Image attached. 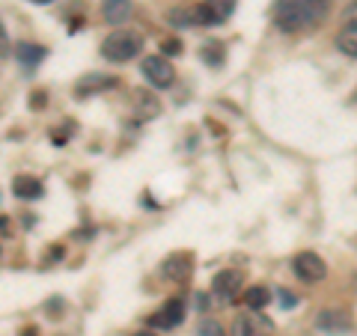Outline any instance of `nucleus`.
Segmentation results:
<instances>
[{
	"label": "nucleus",
	"instance_id": "1",
	"mask_svg": "<svg viewBox=\"0 0 357 336\" xmlns=\"http://www.w3.org/2000/svg\"><path fill=\"white\" fill-rule=\"evenodd\" d=\"M328 3L319 0H277L274 3V24L283 33H298V30H310L319 21H325L328 15Z\"/></svg>",
	"mask_w": 357,
	"mask_h": 336
},
{
	"label": "nucleus",
	"instance_id": "2",
	"mask_svg": "<svg viewBox=\"0 0 357 336\" xmlns=\"http://www.w3.org/2000/svg\"><path fill=\"white\" fill-rule=\"evenodd\" d=\"M143 51V36L134 30H114L102 42V57L107 63H131Z\"/></svg>",
	"mask_w": 357,
	"mask_h": 336
},
{
	"label": "nucleus",
	"instance_id": "3",
	"mask_svg": "<svg viewBox=\"0 0 357 336\" xmlns=\"http://www.w3.org/2000/svg\"><path fill=\"white\" fill-rule=\"evenodd\" d=\"M140 72L149 81V86H155V89H167V86H173V81H176L173 63L167 60V57H161V54H152V57L143 60L140 63Z\"/></svg>",
	"mask_w": 357,
	"mask_h": 336
},
{
	"label": "nucleus",
	"instance_id": "4",
	"mask_svg": "<svg viewBox=\"0 0 357 336\" xmlns=\"http://www.w3.org/2000/svg\"><path fill=\"white\" fill-rule=\"evenodd\" d=\"M271 333H274V321L262 316L259 310H248L232 321V336H271Z\"/></svg>",
	"mask_w": 357,
	"mask_h": 336
},
{
	"label": "nucleus",
	"instance_id": "5",
	"mask_svg": "<svg viewBox=\"0 0 357 336\" xmlns=\"http://www.w3.org/2000/svg\"><path fill=\"white\" fill-rule=\"evenodd\" d=\"M211 292H215L220 300H236L241 292H248L244 274L236 271V268H223V271H218L215 280H211Z\"/></svg>",
	"mask_w": 357,
	"mask_h": 336
},
{
	"label": "nucleus",
	"instance_id": "6",
	"mask_svg": "<svg viewBox=\"0 0 357 336\" xmlns=\"http://www.w3.org/2000/svg\"><path fill=\"white\" fill-rule=\"evenodd\" d=\"M292 271H295L301 280H304V283H319V280H325L328 265H325V259H321L319 253L301 250L295 259H292Z\"/></svg>",
	"mask_w": 357,
	"mask_h": 336
},
{
	"label": "nucleus",
	"instance_id": "7",
	"mask_svg": "<svg viewBox=\"0 0 357 336\" xmlns=\"http://www.w3.org/2000/svg\"><path fill=\"white\" fill-rule=\"evenodd\" d=\"M236 9V0H206V3L197 6V18H199V27H208V24H220L227 21Z\"/></svg>",
	"mask_w": 357,
	"mask_h": 336
},
{
	"label": "nucleus",
	"instance_id": "8",
	"mask_svg": "<svg viewBox=\"0 0 357 336\" xmlns=\"http://www.w3.org/2000/svg\"><path fill=\"white\" fill-rule=\"evenodd\" d=\"M161 271H164L167 280H173V283H188V277H191V271H194V256L191 253L167 256L164 265H161Z\"/></svg>",
	"mask_w": 357,
	"mask_h": 336
},
{
	"label": "nucleus",
	"instance_id": "9",
	"mask_svg": "<svg viewBox=\"0 0 357 336\" xmlns=\"http://www.w3.org/2000/svg\"><path fill=\"white\" fill-rule=\"evenodd\" d=\"M149 321L155 324V328H176V324H182V321H185V300H182V298L164 300V307L155 312Z\"/></svg>",
	"mask_w": 357,
	"mask_h": 336
},
{
	"label": "nucleus",
	"instance_id": "10",
	"mask_svg": "<svg viewBox=\"0 0 357 336\" xmlns=\"http://www.w3.org/2000/svg\"><path fill=\"white\" fill-rule=\"evenodd\" d=\"M316 328L321 333H331V336H340L345 330H351V319L345 316L342 310H321L316 316Z\"/></svg>",
	"mask_w": 357,
	"mask_h": 336
},
{
	"label": "nucleus",
	"instance_id": "11",
	"mask_svg": "<svg viewBox=\"0 0 357 336\" xmlns=\"http://www.w3.org/2000/svg\"><path fill=\"white\" fill-rule=\"evenodd\" d=\"M131 9H134L131 0H102V13L107 18V24H114V27L126 24L131 18Z\"/></svg>",
	"mask_w": 357,
	"mask_h": 336
},
{
	"label": "nucleus",
	"instance_id": "12",
	"mask_svg": "<svg viewBox=\"0 0 357 336\" xmlns=\"http://www.w3.org/2000/svg\"><path fill=\"white\" fill-rule=\"evenodd\" d=\"M131 105L134 110H137V119H152V116H158L161 114V105H158V98H152L149 93H143V89H134L131 93Z\"/></svg>",
	"mask_w": 357,
	"mask_h": 336
},
{
	"label": "nucleus",
	"instance_id": "13",
	"mask_svg": "<svg viewBox=\"0 0 357 336\" xmlns=\"http://www.w3.org/2000/svg\"><path fill=\"white\" fill-rule=\"evenodd\" d=\"M13 54H15V60L21 66H27V69H33L36 63L45 60V48H42V45H33V42H18Z\"/></svg>",
	"mask_w": 357,
	"mask_h": 336
},
{
	"label": "nucleus",
	"instance_id": "14",
	"mask_svg": "<svg viewBox=\"0 0 357 336\" xmlns=\"http://www.w3.org/2000/svg\"><path fill=\"white\" fill-rule=\"evenodd\" d=\"M42 182L33 176H15L13 178V194H18L21 199H39L42 197Z\"/></svg>",
	"mask_w": 357,
	"mask_h": 336
},
{
	"label": "nucleus",
	"instance_id": "15",
	"mask_svg": "<svg viewBox=\"0 0 357 336\" xmlns=\"http://www.w3.org/2000/svg\"><path fill=\"white\" fill-rule=\"evenodd\" d=\"M244 304L248 310H265L271 304V289L268 286H250L248 292H244Z\"/></svg>",
	"mask_w": 357,
	"mask_h": 336
},
{
	"label": "nucleus",
	"instance_id": "16",
	"mask_svg": "<svg viewBox=\"0 0 357 336\" xmlns=\"http://www.w3.org/2000/svg\"><path fill=\"white\" fill-rule=\"evenodd\" d=\"M116 81L114 77H102V75H86L81 84L75 86V93L77 96H89V93H96V89H107V86H114Z\"/></svg>",
	"mask_w": 357,
	"mask_h": 336
},
{
	"label": "nucleus",
	"instance_id": "17",
	"mask_svg": "<svg viewBox=\"0 0 357 336\" xmlns=\"http://www.w3.org/2000/svg\"><path fill=\"white\" fill-rule=\"evenodd\" d=\"M337 48L357 60V27H342L337 33Z\"/></svg>",
	"mask_w": 357,
	"mask_h": 336
},
{
	"label": "nucleus",
	"instance_id": "18",
	"mask_svg": "<svg viewBox=\"0 0 357 336\" xmlns=\"http://www.w3.org/2000/svg\"><path fill=\"white\" fill-rule=\"evenodd\" d=\"M173 27H199V18H197V6L194 9H173L170 15H167Z\"/></svg>",
	"mask_w": 357,
	"mask_h": 336
},
{
	"label": "nucleus",
	"instance_id": "19",
	"mask_svg": "<svg viewBox=\"0 0 357 336\" xmlns=\"http://www.w3.org/2000/svg\"><path fill=\"white\" fill-rule=\"evenodd\" d=\"M197 336H227V330H223V324H220V321L206 319V321H199Z\"/></svg>",
	"mask_w": 357,
	"mask_h": 336
},
{
	"label": "nucleus",
	"instance_id": "20",
	"mask_svg": "<svg viewBox=\"0 0 357 336\" xmlns=\"http://www.w3.org/2000/svg\"><path fill=\"white\" fill-rule=\"evenodd\" d=\"M342 21H345V27H357V0H349V6H345V13H342Z\"/></svg>",
	"mask_w": 357,
	"mask_h": 336
},
{
	"label": "nucleus",
	"instance_id": "21",
	"mask_svg": "<svg viewBox=\"0 0 357 336\" xmlns=\"http://www.w3.org/2000/svg\"><path fill=\"white\" fill-rule=\"evenodd\" d=\"M161 51L167 54V57H178V54H182V42H178V39H164Z\"/></svg>",
	"mask_w": 357,
	"mask_h": 336
},
{
	"label": "nucleus",
	"instance_id": "22",
	"mask_svg": "<svg viewBox=\"0 0 357 336\" xmlns=\"http://www.w3.org/2000/svg\"><path fill=\"white\" fill-rule=\"evenodd\" d=\"M280 300H283V307H292L295 304V298L289 295V292H283V289H280Z\"/></svg>",
	"mask_w": 357,
	"mask_h": 336
},
{
	"label": "nucleus",
	"instance_id": "23",
	"mask_svg": "<svg viewBox=\"0 0 357 336\" xmlns=\"http://www.w3.org/2000/svg\"><path fill=\"white\" fill-rule=\"evenodd\" d=\"M21 336H39V330H33V328H24V330H21Z\"/></svg>",
	"mask_w": 357,
	"mask_h": 336
},
{
	"label": "nucleus",
	"instance_id": "24",
	"mask_svg": "<svg viewBox=\"0 0 357 336\" xmlns=\"http://www.w3.org/2000/svg\"><path fill=\"white\" fill-rule=\"evenodd\" d=\"M30 3H39V6H45V3H54V0H30Z\"/></svg>",
	"mask_w": 357,
	"mask_h": 336
},
{
	"label": "nucleus",
	"instance_id": "25",
	"mask_svg": "<svg viewBox=\"0 0 357 336\" xmlns=\"http://www.w3.org/2000/svg\"><path fill=\"white\" fill-rule=\"evenodd\" d=\"M131 336H155V333H149V330H140V333H131Z\"/></svg>",
	"mask_w": 357,
	"mask_h": 336
},
{
	"label": "nucleus",
	"instance_id": "26",
	"mask_svg": "<svg viewBox=\"0 0 357 336\" xmlns=\"http://www.w3.org/2000/svg\"><path fill=\"white\" fill-rule=\"evenodd\" d=\"M319 3H328V6H331V3H333V0H319Z\"/></svg>",
	"mask_w": 357,
	"mask_h": 336
}]
</instances>
